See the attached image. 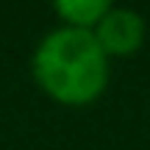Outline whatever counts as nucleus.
Returning <instances> with one entry per match:
<instances>
[{
	"label": "nucleus",
	"instance_id": "obj_1",
	"mask_svg": "<svg viewBox=\"0 0 150 150\" xmlns=\"http://www.w3.org/2000/svg\"><path fill=\"white\" fill-rule=\"evenodd\" d=\"M31 72L50 100L61 106H89L108 86V56L95 31L61 25L36 45Z\"/></svg>",
	"mask_w": 150,
	"mask_h": 150
},
{
	"label": "nucleus",
	"instance_id": "obj_2",
	"mask_svg": "<svg viewBox=\"0 0 150 150\" xmlns=\"http://www.w3.org/2000/svg\"><path fill=\"white\" fill-rule=\"evenodd\" d=\"M145 33H147L145 17L134 8H125V6H111L106 17L100 20V25L95 28V36L108 59L136 53L145 45Z\"/></svg>",
	"mask_w": 150,
	"mask_h": 150
},
{
	"label": "nucleus",
	"instance_id": "obj_3",
	"mask_svg": "<svg viewBox=\"0 0 150 150\" xmlns=\"http://www.w3.org/2000/svg\"><path fill=\"white\" fill-rule=\"evenodd\" d=\"M108 8H111L108 0H59L53 6L56 17L67 28H78V31H95Z\"/></svg>",
	"mask_w": 150,
	"mask_h": 150
}]
</instances>
